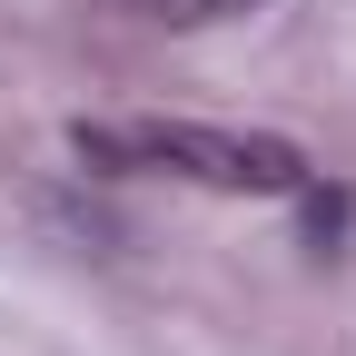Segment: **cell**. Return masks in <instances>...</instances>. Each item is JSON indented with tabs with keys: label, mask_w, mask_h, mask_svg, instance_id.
Masks as SVG:
<instances>
[{
	"label": "cell",
	"mask_w": 356,
	"mask_h": 356,
	"mask_svg": "<svg viewBox=\"0 0 356 356\" xmlns=\"http://www.w3.org/2000/svg\"><path fill=\"white\" fill-rule=\"evenodd\" d=\"M70 159L79 168H159V178H198L228 198H297L307 188V149L267 139V129H208V119H70Z\"/></svg>",
	"instance_id": "6da1fadb"
},
{
	"label": "cell",
	"mask_w": 356,
	"mask_h": 356,
	"mask_svg": "<svg viewBox=\"0 0 356 356\" xmlns=\"http://www.w3.org/2000/svg\"><path fill=\"white\" fill-rule=\"evenodd\" d=\"M257 0H159V20H178V30H208V20H248Z\"/></svg>",
	"instance_id": "7a4b0ae2"
}]
</instances>
